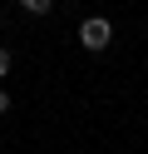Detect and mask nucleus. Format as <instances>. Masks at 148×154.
I'll return each mask as SVG.
<instances>
[{
    "mask_svg": "<svg viewBox=\"0 0 148 154\" xmlns=\"http://www.w3.org/2000/svg\"><path fill=\"white\" fill-rule=\"evenodd\" d=\"M109 40H114V25H109L104 15H94V20L79 25V45H84V50H104Z\"/></svg>",
    "mask_w": 148,
    "mask_h": 154,
    "instance_id": "nucleus-1",
    "label": "nucleus"
},
{
    "mask_svg": "<svg viewBox=\"0 0 148 154\" xmlns=\"http://www.w3.org/2000/svg\"><path fill=\"white\" fill-rule=\"evenodd\" d=\"M20 5H25L30 15H49V5H54V0H20Z\"/></svg>",
    "mask_w": 148,
    "mask_h": 154,
    "instance_id": "nucleus-2",
    "label": "nucleus"
},
{
    "mask_svg": "<svg viewBox=\"0 0 148 154\" xmlns=\"http://www.w3.org/2000/svg\"><path fill=\"white\" fill-rule=\"evenodd\" d=\"M10 65H15V60H10V50H0V80L10 75Z\"/></svg>",
    "mask_w": 148,
    "mask_h": 154,
    "instance_id": "nucleus-3",
    "label": "nucleus"
},
{
    "mask_svg": "<svg viewBox=\"0 0 148 154\" xmlns=\"http://www.w3.org/2000/svg\"><path fill=\"white\" fill-rule=\"evenodd\" d=\"M5 109H10V94H5V90H0V114H5Z\"/></svg>",
    "mask_w": 148,
    "mask_h": 154,
    "instance_id": "nucleus-4",
    "label": "nucleus"
}]
</instances>
